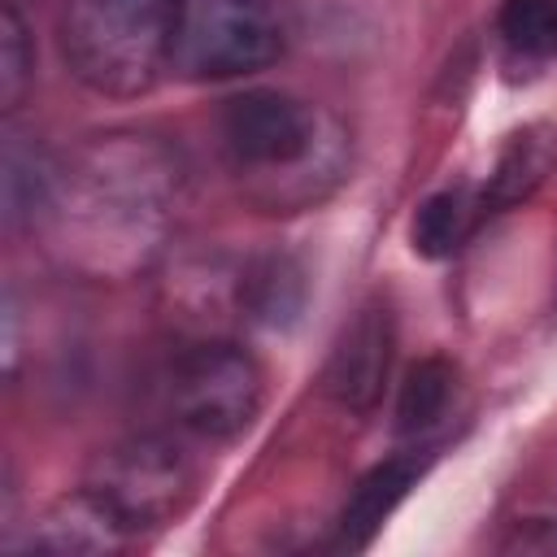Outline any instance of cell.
<instances>
[{"label":"cell","instance_id":"1","mask_svg":"<svg viewBox=\"0 0 557 557\" xmlns=\"http://www.w3.org/2000/svg\"><path fill=\"white\" fill-rule=\"evenodd\" d=\"M178 200V152L144 131H109L91 135L70 161H61L44 226L70 270L96 283H122L161 257Z\"/></svg>","mask_w":557,"mask_h":557},{"label":"cell","instance_id":"2","mask_svg":"<svg viewBox=\"0 0 557 557\" xmlns=\"http://www.w3.org/2000/svg\"><path fill=\"white\" fill-rule=\"evenodd\" d=\"M218 157L248 209L292 218L331 200L352 170L348 126L283 87H248L218 109Z\"/></svg>","mask_w":557,"mask_h":557},{"label":"cell","instance_id":"3","mask_svg":"<svg viewBox=\"0 0 557 557\" xmlns=\"http://www.w3.org/2000/svg\"><path fill=\"white\" fill-rule=\"evenodd\" d=\"M183 0H65L57 48L78 87L104 100H139L170 70Z\"/></svg>","mask_w":557,"mask_h":557},{"label":"cell","instance_id":"4","mask_svg":"<svg viewBox=\"0 0 557 557\" xmlns=\"http://www.w3.org/2000/svg\"><path fill=\"white\" fill-rule=\"evenodd\" d=\"M165 396L178 431L209 444H226L261 418L265 370L248 348L205 335L174 357Z\"/></svg>","mask_w":557,"mask_h":557},{"label":"cell","instance_id":"5","mask_svg":"<svg viewBox=\"0 0 557 557\" xmlns=\"http://www.w3.org/2000/svg\"><path fill=\"white\" fill-rule=\"evenodd\" d=\"M83 483L139 540L144 531H157L191 509L200 466L174 435H126L91 457Z\"/></svg>","mask_w":557,"mask_h":557},{"label":"cell","instance_id":"6","mask_svg":"<svg viewBox=\"0 0 557 557\" xmlns=\"http://www.w3.org/2000/svg\"><path fill=\"white\" fill-rule=\"evenodd\" d=\"M283 57V26L261 0H183L170 70L187 83H226L270 70Z\"/></svg>","mask_w":557,"mask_h":557},{"label":"cell","instance_id":"7","mask_svg":"<svg viewBox=\"0 0 557 557\" xmlns=\"http://www.w3.org/2000/svg\"><path fill=\"white\" fill-rule=\"evenodd\" d=\"M396 352V309L387 292H370L348 322L339 326L326 366H322V392L348 409V413H370L383 396L387 370Z\"/></svg>","mask_w":557,"mask_h":557},{"label":"cell","instance_id":"8","mask_svg":"<svg viewBox=\"0 0 557 557\" xmlns=\"http://www.w3.org/2000/svg\"><path fill=\"white\" fill-rule=\"evenodd\" d=\"M131 527L83 483L52 505H44L22 535H9V553H57V557H104L131 548Z\"/></svg>","mask_w":557,"mask_h":557},{"label":"cell","instance_id":"9","mask_svg":"<svg viewBox=\"0 0 557 557\" xmlns=\"http://www.w3.org/2000/svg\"><path fill=\"white\" fill-rule=\"evenodd\" d=\"M435 461V444H413V448H400L392 457H383L379 466H370L357 487L348 492L344 509H339V522H335V548H370L374 535L383 531V522L400 509V500L422 483V474L431 470Z\"/></svg>","mask_w":557,"mask_h":557},{"label":"cell","instance_id":"10","mask_svg":"<svg viewBox=\"0 0 557 557\" xmlns=\"http://www.w3.org/2000/svg\"><path fill=\"white\" fill-rule=\"evenodd\" d=\"M557 170V126L553 122H527L505 135L483 187H479V209L483 218L505 213L522 200H531L548 174Z\"/></svg>","mask_w":557,"mask_h":557},{"label":"cell","instance_id":"11","mask_svg":"<svg viewBox=\"0 0 557 557\" xmlns=\"http://www.w3.org/2000/svg\"><path fill=\"white\" fill-rule=\"evenodd\" d=\"M235 305L244 322L283 331L300 318L305 309V270L296 257L287 252H257L248 261H239V287H235Z\"/></svg>","mask_w":557,"mask_h":557},{"label":"cell","instance_id":"12","mask_svg":"<svg viewBox=\"0 0 557 557\" xmlns=\"http://www.w3.org/2000/svg\"><path fill=\"white\" fill-rule=\"evenodd\" d=\"M57 178H61V161H52L30 135L13 131L4 135V226L22 231V226H44L52 196H57Z\"/></svg>","mask_w":557,"mask_h":557},{"label":"cell","instance_id":"13","mask_svg":"<svg viewBox=\"0 0 557 557\" xmlns=\"http://www.w3.org/2000/svg\"><path fill=\"white\" fill-rule=\"evenodd\" d=\"M479 218H483L479 191H470V187H440V191H431L413 209V222H409L413 252L426 257V261L453 257L470 239V231H474Z\"/></svg>","mask_w":557,"mask_h":557},{"label":"cell","instance_id":"14","mask_svg":"<svg viewBox=\"0 0 557 557\" xmlns=\"http://www.w3.org/2000/svg\"><path fill=\"white\" fill-rule=\"evenodd\" d=\"M457 392V366L448 357H422L409 366L400 392H396V431L400 435H426L444 422Z\"/></svg>","mask_w":557,"mask_h":557},{"label":"cell","instance_id":"15","mask_svg":"<svg viewBox=\"0 0 557 557\" xmlns=\"http://www.w3.org/2000/svg\"><path fill=\"white\" fill-rule=\"evenodd\" d=\"M35 87V39L17 0L0 4V109L17 113Z\"/></svg>","mask_w":557,"mask_h":557},{"label":"cell","instance_id":"16","mask_svg":"<svg viewBox=\"0 0 557 557\" xmlns=\"http://www.w3.org/2000/svg\"><path fill=\"white\" fill-rule=\"evenodd\" d=\"M496 35L518 57H553L557 52V0H500Z\"/></svg>","mask_w":557,"mask_h":557},{"label":"cell","instance_id":"17","mask_svg":"<svg viewBox=\"0 0 557 557\" xmlns=\"http://www.w3.org/2000/svg\"><path fill=\"white\" fill-rule=\"evenodd\" d=\"M4 370H9V379L17 374V300H13V292L4 300Z\"/></svg>","mask_w":557,"mask_h":557}]
</instances>
